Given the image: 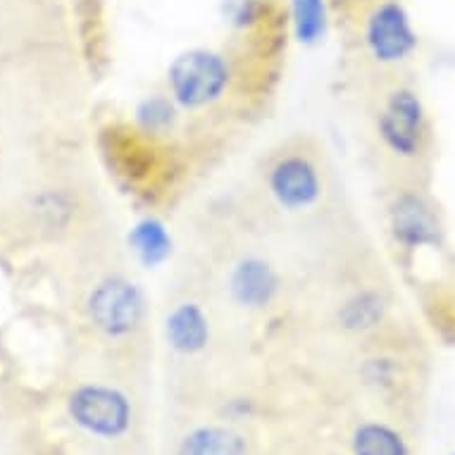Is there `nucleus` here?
Returning <instances> with one entry per match:
<instances>
[{
    "mask_svg": "<svg viewBox=\"0 0 455 455\" xmlns=\"http://www.w3.org/2000/svg\"><path fill=\"white\" fill-rule=\"evenodd\" d=\"M293 315L344 348L401 320L394 276L360 224L303 258Z\"/></svg>",
    "mask_w": 455,
    "mask_h": 455,
    "instance_id": "4",
    "label": "nucleus"
},
{
    "mask_svg": "<svg viewBox=\"0 0 455 455\" xmlns=\"http://www.w3.org/2000/svg\"><path fill=\"white\" fill-rule=\"evenodd\" d=\"M62 296L84 341L115 363H139L156 346V306L110 222L62 248Z\"/></svg>",
    "mask_w": 455,
    "mask_h": 455,
    "instance_id": "3",
    "label": "nucleus"
},
{
    "mask_svg": "<svg viewBox=\"0 0 455 455\" xmlns=\"http://www.w3.org/2000/svg\"><path fill=\"white\" fill-rule=\"evenodd\" d=\"M187 255L201 267L227 310L243 329L296 313L300 265L296 255L251 210L232 201L205 212Z\"/></svg>",
    "mask_w": 455,
    "mask_h": 455,
    "instance_id": "1",
    "label": "nucleus"
},
{
    "mask_svg": "<svg viewBox=\"0 0 455 455\" xmlns=\"http://www.w3.org/2000/svg\"><path fill=\"white\" fill-rule=\"evenodd\" d=\"M351 86L411 75L419 36L403 0H329Z\"/></svg>",
    "mask_w": 455,
    "mask_h": 455,
    "instance_id": "6",
    "label": "nucleus"
},
{
    "mask_svg": "<svg viewBox=\"0 0 455 455\" xmlns=\"http://www.w3.org/2000/svg\"><path fill=\"white\" fill-rule=\"evenodd\" d=\"M241 203L291 248L299 265L310 251L358 224L327 143L307 132L262 150Z\"/></svg>",
    "mask_w": 455,
    "mask_h": 455,
    "instance_id": "2",
    "label": "nucleus"
},
{
    "mask_svg": "<svg viewBox=\"0 0 455 455\" xmlns=\"http://www.w3.org/2000/svg\"><path fill=\"white\" fill-rule=\"evenodd\" d=\"M177 455H251V443L234 427L208 422L181 434Z\"/></svg>",
    "mask_w": 455,
    "mask_h": 455,
    "instance_id": "9",
    "label": "nucleus"
},
{
    "mask_svg": "<svg viewBox=\"0 0 455 455\" xmlns=\"http://www.w3.org/2000/svg\"><path fill=\"white\" fill-rule=\"evenodd\" d=\"M381 208L395 253L415 255L443 243V212L429 181H381Z\"/></svg>",
    "mask_w": 455,
    "mask_h": 455,
    "instance_id": "7",
    "label": "nucleus"
},
{
    "mask_svg": "<svg viewBox=\"0 0 455 455\" xmlns=\"http://www.w3.org/2000/svg\"><path fill=\"white\" fill-rule=\"evenodd\" d=\"M60 3H65V0H60Z\"/></svg>",
    "mask_w": 455,
    "mask_h": 455,
    "instance_id": "11",
    "label": "nucleus"
},
{
    "mask_svg": "<svg viewBox=\"0 0 455 455\" xmlns=\"http://www.w3.org/2000/svg\"><path fill=\"white\" fill-rule=\"evenodd\" d=\"M363 120V141L381 181H429L436 132L425 93L411 75L351 86Z\"/></svg>",
    "mask_w": 455,
    "mask_h": 455,
    "instance_id": "5",
    "label": "nucleus"
},
{
    "mask_svg": "<svg viewBox=\"0 0 455 455\" xmlns=\"http://www.w3.org/2000/svg\"><path fill=\"white\" fill-rule=\"evenodd\" d=\"M68 418L91 439H124L134 427V401L110 381H79L68 394Z\"/></svg>",
    "mask_w": 455,
    "mask_h": 455,
    "instance_id": "8",
    "label": "nucleus"
},
{
    "mask_svg": "<svg viewBox=\"0 0 455 455\" xmlns=\"http://www.w3.org/2000/svg\"><path fill=\"white\" fill-rule=\"evenodd\" d=\"M353 455H408L405 439L391 425L367 419L353 432Z\"/></svg>",
    "mask_w": 455,
    "mask_h": 455,
    "instance_id": "10",
    "label": "nucleus"
}]
</instances>
